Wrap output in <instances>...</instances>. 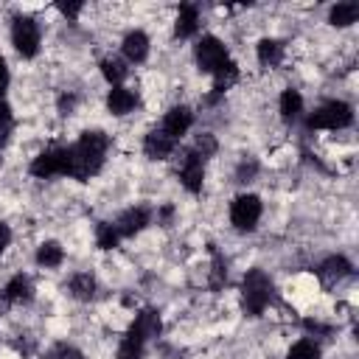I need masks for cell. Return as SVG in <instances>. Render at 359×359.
Instances as JSON below:
<instances>
[{
    "instance_id": "19",
    "label": "cell",
    "mask_w": 359,
    "mask_h": 359,
    "mask_svg": "<svg viewBox=\"0 0 359 359\" xmlns=\"http://www.w3.org/2000/svg\"><path fill=\"white\" fill-rule=\"evenodd\" d=\"M0 297H3V300H11V303H14V300H28V297H31V283H28V278H22V275L11 278Z\"/></svg>"
},
{
    "instance_id": "10",
    "label": "cell",
    "mask_w": 359,
    "mask_h": 359,
    "mask_svg": "<svg viewBox=\"0 0 359 359\" xmlns=\"http://www.w3.org/2000/svg\"><path fill=\"white\" fill-rule=\"evenodd\" d=\"M146 224H149V210H146V208H132V210H126V213L118 219L115 230H118V236H135V233H140Z\"/></svg>"
},
{
    "instance_id": "11",
    "label": "cell",
    "mask_w": 359,
    "mask_h": 359,
    "mask_svg": "<svg viewBox=\"0 0 359 359\" xmlns=\"http://www.w3.org/2000/svg\"><path fill=\"white\" fill-rule=\"evenodd\" d=\"M143 149H146V154H149L151 160H163V157H168V154H171L174 140H171L163 129H154V132H149V135H146Z\"/></svg>"
},
{
    "instance_id": "17",
    "label": "cell",
    "mask_w": 359,
    "mask_h": 359,
    "mask_svg": "<svg viewBox=\"0 0 359 359\" xmlns=\"http://www.w3.org/2000/svg\"><path fill=\"white\" fill-rule=\"evenodd\" d=\"M280 56H283L280 42H275V39H261V42H258V62H261L264 67H275V65L280 62Z\"/></svg>"
},
{
    "instance_id": "26",
    "label": "cell",
    "mask_w": 359,
    "mask_h": 359,
    "mask_svg": "<svg viewBox=\"0 0 359 359\" xmlns=\"http://www.w3.org/2000/svg\"><path fill=\"white\" fill-rule=\"evenodd\" d=\"M286 359H320V348L314 342H309V339H300L297 345H292Z\"/></svg>"
},
{
    "instance_id": "12",
    "label": "cell",
    "mask_w": 359,
    "mask_h": 359,
    "mask_svg": "<svg viewBox=\"0 0 359 359\" xmlns=\"http://www.w3.org/2000/svg\"><path fill=\"white\" fill-rule=\"evenodd\" d=\"M320 280L325 283V286H331V283H337V280H342L348 272H351V264L342 258V255H334V258H328V261H323L320 264Z\"/></svg>"
},
{
    "instance_id": "2",
    "label": "cell",
    "mask_w": 359,
    "mask_h": 359,
    "mask_svg": "<svg viewBox=\"0 0 359 359\" xmlns=\"http://www.w3.org/2000/svg\"><path fill=\"white\" fill-rule=\"evenodd\" d=\"M269 292H272V283L269 278L261 272V269H252L244 275V283H241V297H244V309L250 314H261L269 303Z\"/></svg>"
},
{
    "instance_id": "23",
    "label": "cell",
    "mask_w": 359,
    "mask_h": 359,
    "mask_svg": "<svg viewBox=\"0 0 359 359\" xmlns=\"http://www.w3.org/2000/svg\"><path fill=\"white\" fill-rule=\"evenodd\" d=\"M36 261L42 266H59L62 264V247L56 241H45L39 250H36Z\"/></svg>"
},
{
    "instance_id": "7",
    "label": "cell",
    "mask_w": 359,
    "mask_h": 359,
    "mask_svg": "<svg viewBox=\"0 0 359 359\" xmlns=\"http://www.w3.org/2000/svg\"><path fill=\"white\" fill-rule=\"evenodd\" d=\"M196 62H199V70L213 73L219 65L227 62V50L216 36H202L196 45Z\"/></svg>"
},
{
    "instance_id": "27",
    "label": "cell",
    "mask_w": 359,
    "mask_h": 359,
    "mask_svg": "<svg viewBox=\"0 0 359 359\" xmlns=\"http://www.w3.org/2000/svg\"><path fill=\"white\" fill-rule=\"evenodd\" d=\"M95 238H98V247H101V250H112V247L118 244V238H121V236H118L115 224L101 222V224H98V236H95Z\"/></svg>"
},
{
    "instance_id": "3",
    "label": "cell",
    "mask_w": 359,
    "mask_h": 359,
    "mask_svg": "<svg viewBox=\"0 0 359 359\" xmlns=\"http://www.w3.org/2000/svg\"><path fill=\"white\" fill-rule=\"evenodd\" d=\"M351 121H353V112L345 101H328L309 118V126L311 129H342Z\"/></svg>"
},
{
    "instance_id": "9",
    "label": "cell",
    "mask_w": 359,
    "mask_h": 359,
    "mask_svg": "<svg viewBox=\"0 0 359 359\" xmlns=\"http://www.w3.org/2000/svg\"><path fill=\"white\" fill-rule=\"evenodd\" d=\"M202 177H205L202 157H199L196 151H188V154H185V160H182V171H180L182 185H185L191 194H196V191L202 188Z\"/></svg>"
},
{
    "instance_id": "15",
    "label": "cell",
    "mask_w": 359,
    "mask_h": 359,
    "mask_svg": "<svg viewBox=\"0 0 359 359\" xmlns=\"http://www.w3.org/2000/svg\"><path fill=\"white\" fill-rule=\"evenodd\" d=\"M135 104H137L135 93H132V90H123V87H112V93H109V98H107V107H109V112H115V115H126Z\"/></svg>"
},
{
    "instance_id": "8",
    "label": "cell",
    "mask_w": 359,
    "mask_h": 359,
    "mask_svg": "<svg viewBox=\"0 0 359 359\" xmlns=\"http://www.w3.org/2000/svg\"><path fill=\"white\" fill-rule=\"evenodd\" d=\"M194 123V115H191V109L188 107H174L171 112H165V118H163V132L171 137V140H177V137H182L185 132H188V126Z\"/></svg>"
},
{
    "instance_id": "18",
    "label": "cell",
    "mask_w": 359,
    "mask_h": 359,
    "mask_svg": "<svg viewBox=\"0 0 359 359\" xmlns=\"http://www.w3.org/2000/svg\"><path fill=\"white\" fill-rule=\"evenodd\" d=\"M196 8L194 6H182L180 8V14H177V25H174V31H177V36H191L194 31H196Z\"/></svg>"
},
{
    "instance_id": "22",
    "label": "cell",
    "mask_w": 359,
    "mask_h": 359,
    "mask_svg": "<svg viewBox=\"0 0 359 359\" xmlns=\"http://www.w3.org/2000/svg\"><path fill=\"white\" fill-rule=\"evenodd\" d=\"M300 107H303V98L294 90H286L280 95V115H283V121H294L300 115Z\"/></svg>"
},
{
    "instance_id": "1",
    "label": "cell",
    "mask_w": 359,
    "mask_h": 359,
    "mask_svg": "<svg viewBox=\"0 0 359 359\" xmlns=\"http://www.w3.org/2000/svg\"><path fill=\"white\" fill-rule=\"evenodd\" d=\"M107 146H109V140H107L104 132H84L81 140L76 146H70V151H73V171H70V177H76V180L93 177L104 165Z\"/></svg>"
},
{
    "instance_id": "33",
    "label": "cell",
    "mask_w": 359,
    "mask_h": 359,
    "mask_svg": "<svg viewBox=\"0 0 359 359\" xmlns=\"http://www.w3.org/2000/svg\"><path fill=\"white\" fill-rule=\"evenodd\" d=\"M255 174V163H241V168H238V182H247V177H252Z\"/></svg>"
},
{
    "instance_id": "37",
    "label": "cell",
    "mask_w": 359,
    "mask_h": 359,
    "mask_svg": "<svg viewBox=\"0 0 359 359\" xmlns=\"http://www.w3.org/2000/svg\"><path fill=\"white\" fill-rule=\"evenodd\" d=\"M306 328H309V331H328L325 325H320V323H314V320H306Z\"/></svg>"
},
{
    "instance_id": "20",
    "label": "cell",
    "mask_w": 359,
    "mask_h": 359,
    "mask_svg": "<svg viewBox=\"0 0 359 359\" xmlns=\"http://www.w3.org/2000/svg\"><path fill=\"white\" fill-rule=\"evenodd\" d=\"M356 17H359V6L356 3H337L331 8V22L334 25H351V22H356Z\"/></svg>"
},
{
    "instance_id": "6",
    "label": "cell",
    "mask_w": 359,
    "mask_h": 359,
    "mask_svg": "<svg viewBox=\"0 0 359 359\" xmlns=\"http://www.w3.org/2000/svg\"><path fill=\"white\" fill-rule=\"evenodd\" d=\"M258 216H261V199L252 196V194L238 196L233 202V208H230V219H233V224L238 230H252L255 222H258Z\"/></svg>"
},
{
    "instance_id": "5",
    "label": "cell",
    "mask_w": 359,
    "mask_h": 359,
    "mask_svg": "<svg viewBox=\"0 0 359 359\" xmlns=\"http://www.w3.org/2000/svg\"><path fill=\"white\" fill-rule=\"evenodd\" d=\"M11 39H14V48L22 56H34L39 50V28H36V22L31 17H14Z\"/></svg>"
},
{
    "instance_id": "34",
    "label": "cell",
    "mask_w": 359,
    "mask_h": 359,
    "mask_svg": "<svg viewBox=\"0 0 359 359\" xmlns=\"http://www.w3.org/2000/svg\"><path fill=\"white\" fill-rule=\"evenodd\" d=\"M73 104H76L73 95H62V98H59V109H62V115H67V112L73 109Z\"/></svg>"
},
{
    "instance_id": "24",
    "label": "cell",
    "mask_w": 359,
    "mask_h": 359,
    "mask_svg": "<svg viewBox=\"0 0 359 359\" xmlns=\"http://www.w3.org/2000/svg\"><path fill=\"white\" fill-rule=\"evenodd\" d=\"M143 356V339L135 334H126V339L118 348V359H140Z\"/></svg>"
},
{
    "instance_id": "30",
    "label": "cell",
    "mask_w": 359,
    "mask_h": 359,
    "mask_svg": "<svg viewBox=\"0 0 359 359\" xmlns=\"http://www.w3.org/2000/svg\"><path fill=\"white\" fill-rule=\"evenodd\" d=\"M50 359H81V353L70 345H56V351L50 353Z\"/></svg>"
},
{
    "instance_id": "21",
    "label": "cell",
    "mask_w": 359,
    "mask_h": 359,
    "mask_svg": "<svg viewBox=\"0 0 359 359\" xmlns=\"http://www.w3.org/2000/svg\"><path fill=\"white\" fill-rule=\"evenodd\" d=\"M70 292H73L79 300H90V297L95 294V280H93V275H87V272L73 275V280H70Z\"/></svg>"
},
{
    "instance_id": "25",
    "label": "cell",
    "mask_w": 359,
    "mask_h": 359,
    "mask_svg": "<svg viewBox=\"0 0 359 359\" xmlns=\"http://www.w3.org/2000/svg\"><path fill=\"white\" fill-rule=\"evenodd\" d=\"M101 73L107 76V81L121 84V81L126 79V65H123L121 59H104V62H101Z\"/></svg>"
},
{
    "instance_id": "32",
    "label": "cell",
    "mask_w": 359,
    "mask_h": 359,
    "mask_svg": "<svg viewBox=\"0 0 359 359\" xmlns=\"http://www.w3.org/2000/svg\"><path fill=\"white\" fill-rule=\"evenodd\" d=\"M59 11H62L65 17H76V14L81 11V3H59Z\"/></svg>"
},
{
    "instance_id": "28",
    "label": "cell",
    "mask_w": 359,
    "mask_h": 359,
    "mask_svg": "<svg viewBox=\"0 0 359 359\" xmlns=\"http://www.w3.org/2000/svg\"><path fill=\"white\" fill-rule=\"evenodd\" d=\"M14 129V115H11V107L0 101V146L8 143V135Z\"/></svg>"
},
{
    "instance_id": "16",
    "label": "cell",
    "mask_w": 359,
    "mask_h": 359,
    "mask_svg": "<svg viewBox=\"0 0 359 359\" xmlns=\"http://www.w3.org/2000/svg\"><path fill=\"white\" fill-rule=\"evenodd\" d=\"M213 76H216V79H213V98H216V95H222V93L238 79V67L227 59L224 65H219V67L213 70Z\"/></svg>"
},
{
    "instance_id": "36",
    "label": "cell",
    "mask_w": 359,
    "mask_h": 359,
    "mask_svg": "<svg viewBox=\"0 0 359 359\" xmlns=\"http://www.w3.org/2000/svg\"><path fill=\"white\" fill-rule=\"evenodd\" d=\"M6 84H8V67H6V62H3V56H0V95H3Z\"/></svg>"
},
{
    "instance_id": "4",
    "label": "cell",
    "mask_w": 359,
    "mask_h": 359,
    "mask_svg": "<svg viewBox=\"0 0 359 359\" xmlns=\"http://www.w3.org/2000/svg\"><path fill=\"white\" fill-rule=\"evenodd\" d=\"M70 171H73L70 149H48L31 163V174L36 177H53V174H70Z\"/></svg>"
},
{
    "instance_id": "35",
    "label": "cell",
    "mask_w": 359,
    "mask_h": 359,
    "mask_svg": "<svg viewBox=\"0 0 359 359\" xmlns=\"http://www.w3.org/2000/svg\"><path fill=\"white\" fill-rule=\"evenodd\" d=\"M8 241H11V233H8V227L0 222V252L8 247Z\"/></svg>"
},
{
    "instance_id": "31",
    "label": "cell",
    "mask_w": 359,
    "mask_h": 359,
    "mask_svg": "<svg viewBox=\"0 0 359 359\" xmlns=\"http://www.w3.org/2000/svg\"><path fill=\"white\" fill-rule=\"evenodd\" d=\"M222 275H224V266H222V258L213 252V286L222 283Z\"/></svg>"
},
{
    "instance_id": "13",
    "label": "cell",
    "mask_w": 359,
    "mask_h": 359,
    "mask_svg": "<svg viewBox=\"0 0 359 359\" xmlns=\"http://www.w3.org/2000/svg\"><path fill=\"white\" fill-rule=\"evenodd\" d=\"M129 334L140 337L143 342H146L149 337H157V334H160V317H157V311H151V309L140 311L137 320L132 323V331H129Z\"/></svg>"
},
{
    "instance_id": "14",
    "label": "cell",
    "mask_w": 359,
    "mask_h": 359,
    "mask_svg": "<svg viewBox=\"0 0 359 359\" xmlns=\"http://www.w3.org/2000/svg\"><path fill=\"white\" fill-rule=\"evenodd\" d=\"M123 53H126L129 62H143L146 53H149V36H146L143 31L126 34V39H123Z\"/></svg>"
},
{
    "instance_id": "29",
    "label": "cell",
    "mask_w": 359,
    "mask_h": 359,
    "mask_svg": "<svg viewBox=\"0 0 359 359\" xmlns=\"http://www.w3.org/2000/svg\"><path fill=\"white\" fill-rule=\"evenodd\" d=\"M216 151V140H213V135H202L199 140H196V154H213Z\"/></svg>"
}]
</instances>
